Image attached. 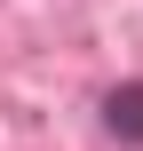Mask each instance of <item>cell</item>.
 <instances>
[{"instance_id": "6da1fadb", "label": "cell", "mask_w": 143, "mask_h": 151, "mask_svg": "<svg viewBox=\"0 0 143 151\" xmlns=\"http://www.w3.org/2000/svg\"><path fill=\"white\" fill-rule=\"evenodd\" d=\"M103 127H111L119 143H143V88H111V104H103Z\"/></svg>"}]
</instances>
